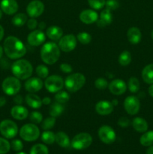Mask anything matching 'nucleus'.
Masks as SVG:
<instances>
[{"label":"nucleus","instance_id":"1","mask_svg":"<svg viewBox=\"0 0 153 154\" xmlns=\"http://www.w3.org/2000/svg\"><path fill=\"white\" fill-rule=\"evenodd\" d=\"M3 49L6 56L11 60H16L23 57L26 53L24 44L15 36H8L4 40Z\"/></svg>","mask_w":153,"mask_h":154},{"label":"nucleus","instance_id":"2","mask_svg":"<svg viewBox=\"0 0 153 154\" xmlns=\"http://www.w3.org/2000/svg\"><path fill=\"white\" fill-rule=\"evenodd\" d=\"M60 57V48L54 42H46L40 49V57L42 61L47 65L56 63Z\"/></svg>","mask_w":153,"mask_h":154},{"label":"nucleus","instance_id":"3","mask_svg":"<svg viewBox=\"0 0 153 154\" xmlns=\"http://www.w3.org/2000/svg\"><path fill=\"white\" fill-rule=\"evenodd\" d=\"M11 72L14 77L20 80H26L32 76L33 67L26 60H17L12 64Z\"/></svg>","mask_w":153,"mask_h":154},{"label":"nucleus","instance_id":"4","mask_svg":"<svg viewBox=\"0 0 153 154\" xmlns=\"http://www.w3.org/2000/svg\"><path fill=\"white\" fill-rule=\"evenodd\" d=\"M86 83V78L82 74L74 73L69 75L64 80L65 88L70 93H75L80 90Z\"/></svg>","mask_w":153,"mask_h":154},{"label":"nucleus","instance_id":"5","mask_svg":"<svg viewBox=\"0 0 153 154\" xmlns=\"http://www.w3.org/2000/svg\"><path fill=\"white\" fill-rule=\"evenodd\" d=\"M20 136L26 141H34L40 136V130L34 123H28L21 127Z\"/></svg>","mask_w":153,"mask_h":154},{"label":"nucleus","instance_id":"6","mask_svg":"<svg viewBox=\"0 0 153 154\" xmlns=\"http://www.w3.org/2000/svg\"><path fill=\"white\" fill-rule=\"evenodd\" d=\"M2 88L8 96H15L20 90L21 83L16 77H8L3 81Z\"/></svg>","mask_w":153,"mask_h":154},{"label":"nucleus","instance_id":"7","mask_svg":"<svg viewBox=\"0 0 153 154\" xmlns=\"http://www.w3.org/2000/svg\"><path fill=\"white\" fill-rule=\"evenodd\" d=\"M92 143V137L86 132L77 134L72 138L70 145L75 150H84L89 147Z\"/></svg>","mask_w":153,"mask_h":154},{"label":"nucleus","instance_id":"8","mask_svg":"<svg viewBox=\"0 0 153 154\" xmlns=\"http://www.w3.org/2000/svg\"><path fill=\"white\" fill-rule=\"evenodd\" d=\"M18 132L16 123L10 120H4L0 123V133L8 139L14 138Z\"/></svg>","mask_w":153,"mask_h":154},{"label":"nucleus","instance_id":"9","mask_svg":"<svg viewBox=\"0 0 153 154\" xmlns=\"http://www.w3.org/2000/svg\"><path fill=\"white\" fill-rule=\"evenodd\" d=\"M44 84L50 93H58L64 85V80L58 75H51L47 77Z\"/></svg>","mask_w":153,"mask_h":154},{"label":"nucleus","instance_id":"10","mask_svg":"<svg viewBox=\"0 0 153 154\" xmlns=\"http://www.w3.org/2000/svg\"><path fill=\"white\" fill-rule=\"evenodd\" d=\"M98 137L100 141L104 144H111L116 141V135L112 127L104 125L99 128Z\"/></svg>","mask_w":153,"mask_h":154},{"label":"nucleus","instance_id":"11","mask_svg":"<svg viewBox=\"0 0 153 154\" xmlns=\"http://www.w3.org/2000/svg\"><path fill=\"white\" fill-rule=\"evenodd\" d=\"M76 46V38L73 34L62 36L58 41V47L63 52L68 53L75 49Z\"/></svg>","mask_w":153,"mask_h":154},{"label":"nucleus","instance_id":"12","mask_svg":"<svg viewBox=\"0 0 153 154\" xmlns=\"http://www.w3.org/2000/svg\"><path fill=\"white\" fill-rule=\"evenodd\" d=\"M123 105L125 111L130 115H135L137 114L140 107L139 99L134 96H128Z\"/></svg>","mask_w":153,"mask_h":154},{"label":"nucleus","instance_id":"13","mask_svg":"<svg viewBox=\"0 0 153 154\" xmlns=\"http://www.w3.org/2000/svg\"><path fill=\"white\" fill-rule=\"evenodd\" d=\"M44 11V5L39 0H33L30 2L26 7V12L30 17H38L43 14Z\"/></svg>","mask_w":153,"mask_h":154},{"label":"nucleus","instance_id":"14","mask_svg":"<svg viewBox=\"0 0 153 154\" xmlns=\"http://www.w3.org/2000/svg\"><path fill=\"white\" fill-rule=\"evenodd\" d=\"M46 40V35L40 29H34L28 34L27 42L31 46H40Z\"/></svg>","mask_w":153,"mask_h":154},{"label":"nucleus","instance_id":"15","mask_svg":"<svg viewBox=\"0 0 153 154\" xmlns=\"http://www.w3.org/2000/svg\"><path fill=\"white\" fill-rule=\"evenodd\" d=\"M109 90L111 93L116 96H121L125 93L127 90V85L121 79H116L111 81L108 85Z\"/></svg>","mask_w":153,"mask_h":154},{"label":"nucleus","instance_id":"16","mask_svg":"<svg viewBox=\"0 0 153 154\" xmlns=\"http://www.w3.org/2000/svg\"><path fill=\"white\" fill-rule=\"evenodd\" d=\"M44 86L43 81H41V78H28L26 81L24 87L26 91L28 93H34L36 92L40 91Z\"/></svg>","mask_w":153,"mask_h":154},{"label":"nucleus","instance_id":"17","mask_svg":"<svg viewBox=\"0 0 153 154\" xmlns=\"http://www.w3.org/2000/svg\"><path fill=\"white\" fill-rule=\"evenodd\" d=\"M18 3L16 0H2L0 8L8 15L14 14L18 11Z\"/></svg>","mask_w":153,"mask_h":154},{"label":"nucleus","instance_id":"18","mask_svg":"<svg viewBox=\"0 0 153 154\" xmlns=\"http://www.w3.org/2000/svg\"><path fill=\"white\" fill-rule=\"evenodd\" d=\"M98 15L96 11L92 9H86L80 14V20L85 24H92L97 22Z\"/></svg>","mask_w":153,"mask_h":154},{"label":"nucleus","instance_id":"19","mask_svg":"<svg viewBox=\"0 0 153 154\" xmlns=\"http://www.w3.org/2000/svg\"><path fill=\"white\" fill-rule=\"evenodd\" d=\"M113 105L109 101L102 100L98 102L95 105V111L102 116L109 115L113 111Z\"/></svg>","mask_w":153,"mask_h":154},{"label":"nucleus","instance_id":"20","mask_svg":"<svg viewBox=\"0 0 153 154\" xmlns=\"http://www.w3.org/2000/svg\"><path fill=\"white\" fill-rule=\"evenodd\" d=\"M10 114L12 117L17 120H23L28 116V111L27 108L21 105H16L10 110Z\"/></svg>","mask_w":153,"mask_h":154},{"label":"nucleus","instance_id":"21","mask_svg":"<svg viewBox=\"0 0 153 154\" xmlns=\"http://www.w3.org/2000/svg\"><path fill=\"white\" fill-rule=\"evenodd\" d=\"M112 21V14L111 11L104 9L100 12V19L97 20V25L98 27H104L110 25Z\"/></svg>","mask_w":153,"mask_h":154},{"label":"nucleus","instance_id":"22","mask_svg":"<svg viewBox=\"0 0 153 154\" xmlns=\"http://www.w3.org/2000/svg\"><path fill=\"white\" fill-rule=\"evenodd\" d=\"M127 37L129 42L133 45H136L140 43L142 38V34L141 32L137 27H130L127 32Z\"/></svg>","mask_w":153,"mask_h":154},{"label":"nucleus","instance_id":"23","mask_svg":"<svg viewBox=\"0 0 153 154\" xmlns=\"http://www.w3.org/2000/svg\"><path fill=\"white\" fill-rule=\"evenodd\" d=\"M46 35L50 40L59 41L63 35V30L61 27L57 26H52L46 29Z\"/></svg>","mask_w":153,"mask_h":154},{"label":"nucleus","instance_id":"24","mask_svg":"<svg viewBox=\"0 0 153 154\" xmlns=\"http://www.w3.org/2000/svg\"><path fill=\"white\" fill-rule=\"evenodd\" d=\"M26 102L28 106L34 109H38L42 105V99L37 95L31 93L26 96Z\"/></svg>","mask_w":153,"mask_h":154},{"label":"nucleus","instance_id":"25","mask_svg":"<svg viewBox=\"0 0 153 154\" xmlns=\"http://www.w3.org/2000/svg\"><path fill=\"white\" fill-rule=\"evenodd\" d=\"M132 126L138 132H145L148 129V123L141 117H136L132 121Z\"/></svg>","mask_w":153,"mask_h":154},{"label":"nucleus","instance_id":"26","mask_svg":"<svg viewBox=\"0 0 153 154\" xmlns=\"http://www.w3.org/2000/svg\"><path fill=\"white\" fill-rule=\"evenodd\" d=\"M56 142L61 147L67 148L70 145V138L68 135L63 132H58L56 134Z\"/></svg>","mask_w":153,"mask_h":154},{"label":"nucleus","instance_id":"27","mask_svg":"<svg viewBox=\"0 0 153 154\" xmlns=\"http://www.w3.org/2000/svg\"><path fill=\"white\" fill-rule=\"evenodd\" d=\"M142 78L146 84H153V63L147 65L142 69Z\"/></svg>","mask_w":153,"mask_h":154},{"label":"nucleus","instance_id":"28","mask_svg":"<svg viewBox=\"0 0 153 154\" xmlns=\"http://www.w3.org/2000/svg\"><path fill=\"white\" fill-rule=\"evenodd\" d=\"M64 110V106H63L62 104L56 102H54V103H52V105L50 106V115L51 117H57L62 114Z\"/></svg>","mask_w":153,"mask_h":154},{"label":"nucleus","instance_id":"29","mask_svg":"<svg viewBox=\"0 0 153 154\" xmlns=\"http://www.w3.org/2000/svg\"><path fill=\"white\" fill-rule=\"evenodd\" d=\"M27 20H28V17L27 15L23 13H19L15 14L14 16L12 17L11 22L13 25L15 26H22L24 24L26 23Z\"/></svg>","mask_w":153,"mask_h":154},{"label":"nucleus","instance_id":"30","mask_svg":"<svg viewBox=\"0 0 153 154\" xmlns=\"http://www.w3.org/2000/svg\"><path fill=\"white\" fill-rule=\"evenodd\" d=\"M141 145L144 147H149L153 145V131L145 132L140 139Z\"/></svg>","mask_w":153,"mask_h":154},{"label":"nucleus","instance_id":"31","mask_svg":"<svg viewBox=\"0 0 153 154\" xmlns=\"http://www.w3.org/2000/svg\"><path fill=\"white\" fill-rule=\"evenodd\" d=\"M118 63L122 66H126L131 62V54L128 51H124L118 57Z\"/></svg>","mask_w":153,"mask_h":154},{"label":"nucleus","instance_id":"32","mask_svg":"<svg viewBox=\"0 0 153 154\" xmlns=\"http://www.w3.org/2000/svg\"><path fill=\"white\" fill-rule=\"evenodd\" d=\"M41 141L46 144H52L56 141V134L51 131L46 130L41 134Z\"/></svg>","mask_w":153,"mask_h":154},{"label":"nucleus","instance_id":"33","mask_svg":"<svg viewBox=\"0 0 153 154\" xmlns=\"http://www.w3.org/2000/svg\"><path fill=\"white\" fill-rule=\"evenodd\" d=\"M30 154H49V150L44 144H36L30 150Z\"/></svg>","mask_w":153,"mask_h":154},{"label":"nucleus","instance_id":"34","mask_svg":"<svg viewBox=\"0 0 153 154\" xmlns=\"http://www.w3.org/2000/svg\"><path fill=\"white\" fill-rule=\"evenodd\" d=\"M128 87L130 93H135L136 92L139 91L140 90V81L135 77H131L130 79L128 80Z\"/></svg>","mask_w":153,"mask_h":154},{"label":"nucleus","instance_id":"35","mask_svg":"<svg viewBox=\"0 0 153 154\" xmlns=\"http://www.w3.org/2000/svg\"><path fill=\"white\" fill-rule=\"evenodd\" d=\"M69 99H70V96L65 91H61L60 90L55 95V100L58 103L64 104L68 102Z\"/></svg>","mask_w":153,"mask_h":154},{"label":"nucleus","instance_id":"36","mask_svg":"<svg viewBox=\"0 0 153 154\" xmlns=\"http://www.w3.org/2000/svg\"><path fill=\"white\" fill-rule=\"evenodd\" d=\"M56 123V117H46V119L42 121L41 123V128L44 130H50V129H52Z\"/></svg>","mask_w":153,"mask_h":154},{"label":"nucleus","instance_id":"37","mask_svg":"<svg viewBox=\"0 0 153 154\" xmlns=\"http://www.w3.org/2000/svg\"><path fill=\"white\" fill-rule=\"evenodd\" d=\"M36 74L40 78H46L49 75V69L44 65H39L36 67Z\"/></svg>","mask_w":153,"mask_h":154},{"label":"nucleus","instance_id":"38","mask_svg":"<svg viewBox=\"0 0 153 154\" xmlns=\"http://www.w3.org/2000/svg\"><path fill=\"white\" fill-rule=\"evenodd\" d=\"M76 38L82 45H88L91 42L92 36L88 33L82 32L78 33L76 35Z\"/></svg>","mask_w":153,"mask_h":154},{"label":"nucleus","instance_id":"39","mask_svg":"<svg viewBox=\"0 0 153 154\" xmlns=\"http://www.w3.org/2000/svg\"><path fill=\"white\" fill-rule=\"evenodd\" d=\"M10 149V144L5 138H0V154H6Z\"/></svg>","mask_w":153,"mask_h":154},{"label":"nucleus","instance_id":"40","mask_svg":"<svg viewBox=\"0 0 153 154\" xmlns=\"http://www.w3.org/2000/svg\"><path fill=\"white\" fill-rule=\"evenodd\" d=\"M90 7L95 10H100L105 6L106 0H88Z\"/></svg>","mask_w":153,"mask_h":154},{"label":"nucleus","instance_id":"41","mask_svg":"<svg viewBox=\"0 0 153 154\" xmlns=\"http://www.w3.org/2000/svg\"><path fill=\"white\" fill-rule=\"evenodd\" d=\"M29 119L31 120V122H32L33 123H40L43 120V116L40 114V112H38V111H32L31 112L29 115Z\"/></svg>","mask_w":153,"mask_h":154},{"label":"nucleus","instance_id":"42","mask_svg":"<svg viewBox=\"0 0 153 154\" xmlns=\"http://www.w3.org/2000/svg\"><path fill=\"white\" fill-rule=\"evenodd\" d=\"M94 87L100 90H104L108 87V82L103 78H99L94 81Z\"/></svg>","mask_w":153,"mask_h":154},{"label":"nucleus","instance_id":"43","mask_svg":"<svg viewBox=\"0 0 153 154\" xmlns=\"http://www.w3.org/2000/svg\"><path fill=\"white\" fill-rule=\"evenodd\" d=\"M10 147L16 152H20L23 148V144L19 139H14L10 142Z\"/></svg>","mask_w":153,"mask_h":154},{"label":"nucleus","instance_id":"44","mask_svg":"<svg viewBox=\"0 0 153 154\" xmlns=\"http://www.w3.org/2000/svg\"><path fill=\"white\" fill-rule=\"evenodd\" d=\"M105 6H106V9L112 11L116 10L118 8L119 6V3L117 0H106L105 2Z\"/></svg>","mask_w":153,"mask_h":154},{"label":"nucleus","instance_id":"45","mask_svg":"<svg viewBox=\"0 0 153 154\" xmlns=\"http://www.w3.org/2000/svg\"><path fill=\"white\" fill-rule=\"evenodd\" d=\"M130 121L128 117H122L118 119V125L122 128H127L130 126Z\"/></svg>","mask_w":153,"mask_h":154},{"label":"nucleus","instance_id":"46","mask_svg":"<svg viewBox=\"0 0 153 154\" xmlns=\"http://www.w3.org/2000/svg\"><path fill=\"white\" fill-rule=\"evenodd\" d=\"M27 27L28 28V29L30 30H34L36 29V27L38 26V21L36 20L35 18L31 17L29 20H28L26 22Z\"/></svg>","mask_w":153,"mask_h":154},{"label":"nucleus","instance_id":"47","mask_svg":"<svg viewBox=\"0 0 153 154\" xmlns=\"http://www.w3.org/2000/svg\"><path fill=\"white\" fill-rule=\"evenodd\" d=\"M60 69L64 73H70L73 71V68L68 63H62L60 65Z\"/></svg>","mask_w":153,"mask_h":154},{"label":"nucleus","instance_id":"48","mask_svg":"<svg viewBox=\"0 0 153 154\" xmlns=\"http://www.w3.org/2000/svg\"><path fill=\"white\" fill-rule=\"evenodd\" d=\"M14 101L16 105H21L22 103V98L20 95H15L14 98Z\"/></svg>","mask_w":153,"mask_h":154},{"label":"nucleus","instance_id":"49","mask_svg":"<svg viewBox=\"0 0 153 154\" xmlns=\"http://www.w3.org/2000/svg\"><path fill=\"white\" fill-rule=\"evenodd\" d=\"M51 103V99L49 97H44L42 99V104L45 105H48Z\"/></svg>","mask_w":153,"mask_h":154},{"label":"nucleus","instance_id":"50","mask_svg":"<svg viewBox=\"0 0 153 154\" xmlns=\"http://www.w3.org/2000/svg\"><path fill=\"white\" fill-rule=\"evenodd\" d=\"M6 103V99L4 96H0V108L4 106Z\"/></svg>","mask_w":153,"mask_h":154},{"label":"nucleus","instance_id":"51","mask_svg":"<svg viewBox=\"0 0 153 154\" xmlns=\"http://www.w3.org/2000/svg\"><path fill=\"white\" fill-rule=\"evenodd\" d=\"M4 28L0 25V42L2 40L3 37H4Z\"/></svg>","mask_w":153,"mask_h":154},{"label":"nucleus","instance_id":"52","mask_svg":"<svg viewBox=\"0 0 153 154\" xmlns=\"http://www.w3.org/2000/svg\"><path fill=\"white\" fill-rule=\"evenodd\" d=\"M38 26L39 29L43 30L44 29H45V27H46V24H45L44 22H40V23L38 24Z\"/></svg>","mask_w":153,"mask_h":154},{"label":"nucleus","instance_id":"53","mask_svg":"<svg viewBox=\"0 0 153 154\" xmlns=\"http://www.w3.org/2000/svg\"><path fill=\"white\" fill-rule=\"evenodd\" d=\"M146 154H153V145L148 147L146 150Z\"/></svg>","mask_w":153,"mask_h":154},{"label":"nucleus","instance_id":"54","mask_svg":"<svg viewBox=\"0 0 153 154\" xmlns=\"http://www.w3.org/2000/svg\"><path fill=\"white\" fill-rule=\"evenodd\" d=\"M148 93L153 98V84H152L149 87V88H148Z\"/></svg>","mask_w":153,"mask_h":154},{"label":"nucleus","instance_id":"55","mask_svg":"<svg viewBox=\"0 0 153 154\" xmlns=\"http://www.w3.org/2000/svg\"><path fill=\"white\" fill-rule=\"evenodd\" d=\"M3 51H4V49H3L1 45H0V59H1L2 57Z\"/></svg>","mask_w":153,"mask_h":154},{"label":"nucleus","instance_id":"56","mask_svg":"<svg viewBox=\"0 0 153 154\" xmlns=\"http://www.w3.org/2000/svg\"><path fill=\"white\" fill-rule=\"evenodd\" d=\"M112 104L113 105V106H114V105H117V104H118V102H117V100H116V99H115V100L112 101Z\"/></svg>","mask_w":153,"mask_h":154},{"label":"nucleus","instance_id":"57","mask_svg":"<svg viewBox=\"0 0 153 154\" xmlns=\"http://www.w3.org/2000/svg\"><path fill=\"white\" fill-rule=\"evenodd\" d=\"M2 9L0 8V19L2 18Z\"/></svg>","mask_w":153,"mask_h":154},{"label":"nucleus","instance_id":"58","mask_svg":"<svg viewBox=\"0 0 153 154\" xmlns=\"http://www.w3.org/2000/svg\"><path fill=\"white\" fill-rule=\"evenodd\" d=\"M16 154H27V153H25V152H20H20H18L17 153H16Z\"/></svg>","mask_w":153,"mask_h":154},{"label":"nucleus","instance_id":"59","mask_svg":"<svg viewBox=\"0 0 153 154\" xmlns=\"http://www.w3.org/2000/svg\"><path fill=\"white\" fill-rule=\"evenodd\" d=\"M151 37H152V40H153V30L152 31V32H151Z\"/></svg>","mask_w":153,"mask_h":154}]
</instances>
